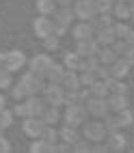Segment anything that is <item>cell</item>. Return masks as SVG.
<instances>
[{
    "mask_svg": "<svg viewBox=\"0 0 134 153\" xmlns=\"http://www.w3.org/2000/svg\"><path fill=\"white\" fill-rule=\"evenodd\" d=\"M74 15H76V13L71 11L69 7H58L56 11L52 13V22H54V28H56V35H63L65 30L69 28Z\"/></svg>",
    "mask_w": 134,
    "mask_h": 153,
    "instance_id": "1",
    "label": "cell"
},
{
    "mask_svg": "<svg viewBox=\"0 0 134 153\" xmlns=\"http://www.w3.org/2000/svg\"><path fill=\"white\" fill-rule=\"evenodd\" d=\"M82 134H85V138L91 140V142H100V140L108 138V129H106V123L91 121V123H85V127H82Z\"/></svg>",
    "mask_w": 134,
    "mask_h": 153,
    "instance_id": "2",
    "label": "cell"
},
{
    "mask_svg": "<svg viewBox=\"0 0 134 153\" xmlns=\"http://www.w3.org/2000/svg\"><path fill=\"white\" fill-rule=\"evenodd\" d=\"M87 114H89L87 106L82 108V104H71V106H67V112H65V123L78 127L87 121Z\"/></svg>",
    "mask_w": 134,
    "mask_h": 153,
    "instance_id": "3",
    "label": "cell"
},
{
    "mask_svg": "<svg viewBox=\"0 0 134 153\" xmlns=\"http://www.w3.org/2000/svg\"><path fill=\"white\" fill-rule=\"evenodd\" d=\"M85 106L89 110V114L91 117H106V112H108V99L104 97H95V95H91L87 101H85Z\"/></svg>",
    "mask_w": 134,
    "mask_h": 153,
    "instance_id": "4",
    "label": "cell"
},
{
    "mask_svg": "<svg viewBox=\"0 0 134 153\" xmlns=\"http://www.w3.org/2000/svg\"><path fill=\"white\" fill-rule=\"evenodd\" d=\"M74 13H76L80 19H85V22L93 19V17L97 15V4H95V0H78Z\"/></svg>",
    "mask_w": 134,
    "mask_h": 153,
    "instance_id": "5",
    "label": "cell"
},
{
    "mask_svg": "<svg viewBox=\"0 0 134 153\" xmlns=\"http://www.w3.org/2000/svg\"><path fill=\"white\" fill-rule=\"evenodd\" d=\"M46 99H48V104L50 106H61V104H65V91H63V84H54V82H50L46 86Z\"/></svg>",
    "mask_w": 134,
    "mask_h": 153,
    "instance_id": "6",
    "label": "cell"
},
{
    "mask_svg": "<svg viewBox=\"0 0 134 153\" xmlns=\"http://www.w3.org/2000/svg\"><path fill=\"white\" fill-rule=\"evenodd\" d=\"M33 28H35L37 37H41V39H46V37H50V35H54V33H56L54 22H52V19H48V15L37 17L35 22H33Z\"/></svg>",
    "mask_w": 134,
    "mask_h": 153,
    "instance_id": "7",
    "label": "cell"
},
{
    "mask_svg": "<svg viewBox=\"0 0 134 153\" xmlns=\"http://www.w3.org/2000/svg\"><path fill=\"white\" fill-rule=\"evenodd\" d=\"M41 78H43V76L35 74V71H30V74H26L22 78V84L28 91V95H35V93H39V91L43 88V80H41Z\"/></svg>",
    "mask_w": 134,
    "mask_h": 153,
    "instance_id": "8",
    "label": "cell"
},
{
    "mask_svg": "<svg viewBox=\"0 0 134 153\" xmlns=\"http://www.w3.org/2000/svg\"><path fill=\"white\" fill-rule=\"evenodd\" d=\"M76 52L82 56V58H87V56H97L100 54V43H97V39L93 41V39H80L78 41V50Z\"/></svg>",
    "mask_w": 134,
    "mask_h": 153,
    "instance_id": "9",
    "label": "cell"
},
{
    "mask_svg": "<svg viewBox=\"0 0 134 153\" xmlns=\"http://www.w3.org/2000/svg\"><path fill=\"white\" fill-rule=\"evenodd\" d=\"M50 65H52V60H50L48 54H37L33 60H30V71H35V74H39V76H46Z\"/></svg>",
    "mask_w": 134,
    "mask_h": 153,
    "instance_id": "10",
    "label": "cell"
},
{
    "mask_svg": "<svg viewBox=\"0 0 134 153\" xmlns=\"http://www.w3.org/2000/svg\"><path fill=\"white\" fill-rule=\"evenodd\" d=\"M24 131L30 138H39L41 131H43V119H37V117H30L24 121Z\"/></svg>",
    "mask_w": 134,
    "mask_h": 153,
    "instance_id": "11",
    "label": "cell"
},
{
    "mask_svg": "<svg viewBox=\"0 0 134 153\" xmlns=\"http://www.w3.org/2000/svg\"><path fill=\"white\" fill-rule=\"evenodd\" d=\"M108 67H110V76L119 80V78H123V76L130 71V60H128V58H117L115 63L108 65Z\"/></svg>",
    "mask_w": 134,
    "mask_h": 153,
    "instance_id": "12",
    "label": "cell"
},
{
    "mask_svg": "<svg viewBox=\"0 0 134 153\" xmlns=\"http://www.w3.org/2000/svg\"><path fill=\"white\" fill-rule=\"evenodd\" d=\"M63 88L65 91H76V88H80V76H76V71H71V69H67L65 71V76H63Z\"/></svg>",
    "mask_w": 134,
    "mask_h": 153,
    "instance_id": "13",
    "label": "cell"
},
{
    "mask_svg": "<svg viewBox=\"0 0 134 153\" xmlns=\"http://www.w3.org/2000/svg\"><path fill=\"white\" fill-rule=\"evenodd\" d=\"M93 33H95V26L93 24H89V22H80L76 28H74V37L78 39H89V37H93Z\"/></svg>",
    "mask_w": 134,
    "mask_h": 153,
    "instance_id": "14",
    "label": "cell"
},
{
    "mask_svg": "<svg viewBox=\"0 0 134 153\" xmlns=\"http://www.w3.org/2000/svg\"><path fill=\"white\" fill-rule=\"evenodd\" d=\"M24 54L22 52H7V67L9 71H17V69H22L24 65Z\"/></svg>",
    "mask_w": 134,
    "mask_h": 153,
    "instance_id": "15",
    "label": "cell"
},
{
    "mask_svg": "<svg viewBox=\"0 0 134 153\" xmlns=\"http://www.w3.org/2000/svg\"><path fill=\"white\" fill-rule=\"evenodd\" d=\"M108 151H121L123 147H126V138H123L121 134H117V131H108Z\"/></svg>",
    "mask_w": 134,
    "mask_h": 153,
    "instance_id": "16",
    "label": "cell"
},
{
    "mask_svg": "<svg viewBox=\"0 0 134 153\" xmlns=\"http://www.w3.org/2000/svg\"><path fill=\"white\" fill-rule=\"evenodd\" d=\"M26 106H28V117H39V114H43V101H41V99L28 95Z\"/></svg>",
    "mask_w": 134,
    "mask_h": 153,
    "instance_id": "17",
    "label": "cell"
},
{
    "mask_svg": "<svg viewBox=\"0 0 134 153\" xmlns=\"http://www.w3.org/2000/svg\"><path fill=\"white\" fill-rule=\"evenodd\" d=\"M95 39H97V43L100 45H108V43H112L115 41V28H100L97 30V35H95Z\"/></svg>",
    "mask_w": 134,
    "mask_h": 153,
    "instance_id": "18",
    "label": "cell"
},
{
    "mask_svg": "<svg viewBox=\"0 0 134 153\" xmlns=\"http://www.w3.org/2000/svg\"><path fill=\"white\" fill-rule=\"evenodd\" d=\"M46 76H48V80H50V82H54V84H61V82H63V76H65V69L52 63Z\"/></svg>",
    "mask_w": 134,
    "mask_h": 153,
    "instance_id": "19",
    "label": "cell"
},
{
    "mask_svg": "<svg viewBox=\"0 0 134 153\" xmlns=\"http://www.w3.org/2000/svg\"><path fill=\"white\" fill-rule=\"evenodd\" d=\"M108 106L115 110V112H119V110H123V108H128V101H126V95H119V93H112L110 97H108Z\"/></svg>",
    "mask_w": 134,
    "mask_h": 153,
    "instance_id": "20",
    "label": "cell"
},
{
    "mask_svg": "<svg viewBox=\"0 0 134 153\" xmlns=\"http://www.w3.org/2000/svg\"><path fill=\"white\" fill-rule=\"evenodd\" d=\"M117 60L115 48H100V63L102 65H112Z\"/></svg>",
    "mask_w": 134,
    "mask_h": 153,
    "instance_id": "21",
    "label": "cell"
},
{
    "mask_svg": "<svg viewBox=\"0 0 134 153\" xmlns=\"http://www.w3.org/2000/svg\"><path fill=\"white\" fill-rule=\"evenodd\" d=\"M89 88H91V95H95V97H106V95H108V84H106V80H95Z\"/></svg>",
    "mask_w": 134,
    "mask_h": 153,
    "instance_id": "22",
    "label": "cell"
},
{
    "mask_svg": "<svg viewBox=\"0 0 134 153\" xmlns=\"http://www.w3.org/2000/svg\"><path fill=\"white\" fill-rule=\"evenodd\" d=\"M61 138H63L65 142H69V145H74V142H76L80 136H78V131H76L74 125H67V123H65V127L61 129Z\"/></svg>",
    "mask_w": 134,
    "mask_h": 153,
    "instance_id": "23",
    "label": "cell"
},
{
    "mask_svg": "<svg viewBox=\"0 0 134 153\" xmlns=\"http://www.w3.org/2000/svg\"><path fill=\"white\" fill-rule=\"evenodd\" d=\"M106 84H108V91H110V93H119V95H126L128 93V86L126 84H123V82H117V80L115 78H106Z\"/></svg>",
    "mask_w": 134,
    "mask_h": 153,
    "instance_id": "24",
    "label": "cell"
},
{
    "mask_svg": "<svg viewBox=\"0 0 134 153\" xmlns=\"http://www.w3.org/2000/svg\"><path fill=\"white\" fill-rule=\"evenodd\" d=\"M65 65H67V69H71V71H78L80 65H82V56H80L78 52L67 54V56H65Z\"/></svg>",
    "mask_w": 134,
    "mask_h": 153,
    "instance_id": "25",
    "label": "cell"
},
{
    "mask_svg": "<svg viewBox=\"0 0 134 153\" xmlns=\"http://www.w3.org/2000/svg\"><path fill=\"white\" fill-rule=\"evenodd\" d=\"M37 9H39V13H43V15H52L56 11V0H39Z\"/></svg>",
    "mask_w": 134,
    "mask_h": 153,
    "instance_id": "26",
    "label": "cell"
},
{
    "mask_svg": "<svg viewBox=\"0 0 134 153\" xmlns=\"http://www.w3.org/2000/svg\"><path fill=\"white\" fill-rule=\"evenodd\" d=\"M112 13H115V17H119V19H128L132 15V9L126 2H117L115 7H112Z\"/></svg>",
    "mask_w": 134,
    "mask_h": 153,
    "instance_id": "27",
    "label": "cell"
},
{
    "mask_svg": "<svg viewBox=\"0 0 134 153\" xmlns=\"http://www.w3.org/2000/svg\"><path fill=\"white\" fill-rule=\"evenodd\" d=\"M43 123H48V125H54L56 121H58V108L56 106H50V108H46L43 110Z\"/></svg>",
    "mask_w": 134,
    "mask_h": 153,
    "instance_id": "28",
    "label": "cell"
},
{
    "mask_svg": "<svg viewBox=\"0 0 134 153\" xmlns=\"http://www.w3.org/2000/svg\"><path fill=\"white\" fill-rule=\"evenodd\" d=\"M117 121H119V125H130L132 121H134V117H132V112L128 110V108H123V110H119L117 112Z\"/></svg>",
    "mask_w": 134,
    "mask_h": 153,
    "instance_id": "29",
    "label": "cell"
},
{
    "mask_svg": "<svg viewBox=\"0 0 134 153\" xmlns=\"http://www.w3.org/2000/svg\"><path fill=\"white\" fill-rule=\"evenodd\" d=\"M13 123V112H9V110H0V129H4Z\"/></svg>",
    "mask_w": 134,
    "mask_h": 153,
    "instance_id": "30",
    "label": "cell"
},
{
    "mask_svg": "<svg viewBox=\"0 0 134 153\" xmlns=\"http://www.w3.org/2000/svg\"><path fill=\"white\" fill-rule=\"evenodd\" d=\"M95 80H97L95 71H82V76H80V86H91Z\"/></svg>",
    "mask_w": 134,
    "mask_h": 153,
    "instance_id": "31",
    "label": "cell"
},
{
    "mask_svg": "<svg viewBox=\"0 0 134 153\" xmlns=\"http://www.w3.org/2000/svg\"><path fill=\"white\" fill-rule=\"evenodd\" d=\"M100 15H102V17H97V19H95V24H93L95 30H100V28H110V26H112L110 15H108V13H100Z\"/></svg>",
    "mask_w": 134,
    "mask_h": 153,
    "instance_id": "32",
    "label": "cell"
},
{
    "mask_svg": "<svg viewBox=\"0 0 134 153\" xmlns=\"http://www.w3.org/2000/svg\"><path fill=\"white\" fill-rule=\"evenodd\" d=\"M54 145H50L48 140H39V142H33L30 145V151H35V153H41V151H52Z\"/></svg>",
    "mask_w": 134,
    "mask_h": 153,
    "instance_id": "33",
    "label": "cell"
},
{
    "mask_svg": "<svg viewBox=\"0 0 134 153\" xmlns=\"http://www.w3.org/2000/svg\"><path fill=\"white\" fill-rule=\"evenodd\" d=\"M41 138H43V140H48L50 145H54V142H56V131L48 125V127H43V131H41Z\"/></svg>",
    "mask_w": 134,
    "mask_h": 153,
    "instance_id": "34",
    "label": "cell"
},
{
    "mask_svg": "<svg viewBox=\"0 0 134 153\" xmlns=\"http://www.w3.org/2000/svg\"><path fill=\"white\" fill-rule=\"evenodd\" d=\"M9 86H11V71L2 69L0 71V88H9Z\"/></svg>",
    "mask_w": 134,
    "mask_h": 153,
    "instance_id": "35",
    "label": "cell"
},
{
    "mask_svg": "<svg viewBox=\"0 0 134 153\" xmlns=\"http://www.w3.org/2000/svg\"><path fill=\"white\" fill-rule=\"evenodd\" d=\"M112 2H115V0H95L97 13H108L110 9H112Z\"/></svg>",
    "mask_w": 134,
    "mask_h": 153,
    "instance_id": "36",
    "label": "cell"
},
{
    "mask_svg": "<svg viewBox=\"0 0 134 153\" xmlns=\"http://www.w3.org/2000/svg\"><path fill=\"white\" fill-rule=\"evenodd\" d=\"M115 28V37H119V39H126L128 37V33H130V26H126V24H117V26H112Z\"/></svg>",
    "mask_w": 134,
    "mask_h": 153,
    "instance_id": "37",
    "label": "cell"
},
{
    "mask_svg": "<svg viewBox=\"0 0 134 153\" xmlns=\"http://www.w3.org/2000/svg\"><path fill=\"white\" fill-rule=\"evenodd\" d=\"M13 97H15V99H24V97H28V91L24 88L22 82H17V86L13 88Z\"/></svg>",
    "mask_w": 134,
    "mask_h": 153,
    "instance_id": "38",
    "label": "cell"
},
{
    "mask_svg": "<svg viewBox=\"0 0 134 153\" xmlns=\"http://www.w3.org/2000/svg\"><path fill=\"white\" fill-rule=\"evenodd\" d=\"M43 41H46V48H48V50H56V48H58V35L54 33V35L46 37Z\"/></svg>",
    "mask_w": 134,
    "mask_h": 153,
    "instance_id": "39",
    "label": "cell"
},
{
    "mask_svg": "<svg viewBox=\"0 0 134 153\" xmlns=\"http://www.w3.org/2000/svg\"><path fill=\"white\" fill-rule=\"evenodd\" d=\"M117 127H121L119 121H117V117H108L106 119V129L108 131H117Z\"/></svg>",
    "mask_w": 134,
    "mask_h": 153,
    "instance_id": "40",
    "label": "cell"
},
{
    "mask_svg": "<svg viewBox=\"0 0 134 153\" xmlns=\"http://www.w3.org/2000/svg\"><path fill=\"white\" fill-rule=\"evenodd\" d=\"M15 114L17 117H28V106L26 104H17L15 106Z\"/></svg>",
    "mask_w": 134,
    "mask_h": 153,
    "instance_id": "41",
    "label": "cell"
},
{
    "mask_svg": "<svg viewBox=\"0 0 134 153\" xmlns=\"http://www.w3.org/2000/svg\"><path fill=\"white\" fill-rule=\"evenodd\" d=\"M123 56H126V58L130 60V65H134V48H132V45L128 48V52H126V54H123Z\"/></svg>",
    "mask_w": 134,
    "mask_h": 153,
    "instance_id": "42",
    "label": "cell"
},
{
    "mask_svg": "<svg viewBox=\"0 0 134 153\" xmlns=\"http://www.w3.org/2000/svg\"><path fill=\"white\" fill-rule=\"evenodd\" d=\"M2 69H9L7 67V52H0V71Z\"/></svg>",
    "mask_w": 134,
    "mask_h": 153,
    "instance_id": "43",
    "label": "cell"
},
{
    "mask_svg": "<svg viewBox=\"0 0 134 153\" xmlns=\"http://www.w3.org/2000/svg\"><path fill=\"white\" fill-rule=\"evenodd\" d=\"M2 151H9V140H4L2 136H0V153Z\"/></svg>",
    "mask_w": 134,
    "mask_h": 153,
    "instance_id": "44",
    "label": "cell"
},
{
    "mask_svg": "<svg viewBox=\"0 0 134 153\" xmlns=\"http://www.w3.org/2000/svg\"><path fill=\"white\" fill-rule=\"evenodd\" d=\"M126 41H128V45H132V48H134V30H130V33H128Z\"/></svg>",
    "mask_w": 134,
    "mask_h": 153,
    "instance_id": "45",
    "label": "cell"
},
{
    "mask_svg": "<svg viewBox=\"0 0 134 153\" xmlns=\"http://www.w3.org/2000/svg\"><path fill=\"white\" fill-rule=\"evenodd\" d=\"M71 2H74V0H56V4H58V7H69Z\"/></svg>",
    "mask_w": 134,
    "mask_h": 153,
    "instance_id": "46",
    "label": "cell"
},
{
    "mask_svg": "<svg viewBox=\"0 0 134 153\" xmlns=\"http://www.w3.org/2000/svg\"><path fill=\"white\" fill-rule=\"evenodd\" d=\"M2 108H4V97L0 95V110H2Z\"/></svg>",
    "mask_w": 134,
    "mask_h": 153,
    "instance_id": "47",
    "label": "cell"
}]
</instances>
